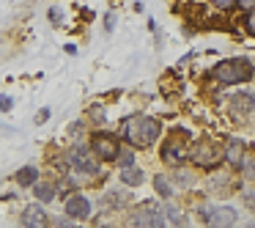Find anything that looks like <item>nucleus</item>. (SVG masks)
<instances>
[{"label": "nucleus", "instance_id": "4468645a", "mask_svg": "<svg viewBox=\"0 0 255 228\" xmlns=\"http://www.w3.org/2000/svg\"><path fill=\"white\" fill-rule=\"evenodd\" d=\"M228 113L233 118H250L255 113V94L253 91H236V94L228 96Z\"/></svg>", "mask_w": 255, "mask_h": 228}, {"label": "nucleus", "instance_id": "9b49d317", "mask_svg": "<svg viewBox=\"0 0 255 228\" xmlns=\"http://www.w3.org/2000/svg\"><path fill=\"white\" fill-rule=\"evenodd\" d=\"M239 223H242V215H239L236 206H231V204H217V201H214V206H211V215H209V220H206V226L233 228V226H239Z\"/></svg>", "mask_w": 255, "mask_h": 228}, {"label": "nucleus", "instance_id": "f3484780", "mask_svg": "<svg viewBox=\"0 0 255 228\" xmlns=\"http://www.w3.org/2000/svg\"><path fill=\"white\" fill-rule=\"evenodd\" d=\"M170 173H173V179H176V184H178L181 193H192V190L198 187V182H200L198 168H195L192 162H181V165L170 168Z\"/></svg>", "mask_w": 255, "mask_h": 228}, {"label": "nucleus", "instance_id": "c85d7f7f", "mask_svg": "<svg viewBox=\"0 0 255 228\" xmlns=\"http://www.w3.org/2000/svg\"><path fill=\"white\" fill-rule=\"evenodd\" d=\"M244 30H247L250 36H255V6L250 8V11H244Z\"/></svg>", "mask_w": 255, "mask_h": 228}, {"label": "nucleus", "instance_id": "6ab92c4d", "mask_svg": "<svg viewBox=\"0 0 255 228\" xmlns=\"http://www.w3.org/2000/svg\"><path fill=\"white\" fill-rule=\"evenodd\" d=\"M162 209H165V220H167V226H189V215L181 209L178 198L162 201Z\"/></svg>", "mask_w": 255, "mask_h": 228}, {"label": "nucleus", "instance_id": "ddd939ff", "mask_svg": "<svg viewBox=\"0 0 255 228\" xmlns=\"http://www.w3.org/2000/svg\"><path fill=\"white\" fill-rule=\"evenodd\" d=\"M19 226H25V228H44V226H50L47 204L33 201V204L22 206V212H19Z\"/></svg>", "mask_w": 255, "mask_h": 228}, {"label": "nucleus", "instance_id": "f704fd0d", "mask_svg": "<svg viewBox=\"0 0 255 228\" xmlns=\"http://www.w3.org/2000/svg\"><path fill=\"white\" fill-rule=\"evenodd\" d=\"M253 184H255V179H253Z\"/></svg>", "mask_w": 255, "mask_h": 228}, {"label": "nucleus", "instance_id": "f03ea898", "mask_svg": "<svg viewBox=\"0 0 255 228\" xmlns=\"http://www.w3.org/2000/svg\"><path fill=\"white\" fill-rule=\"evenodd\" d=\"M63 160H66V168L69 171H77L83 176H88L96 187L107 182V165L94 154V149L88 146V140H72L69 146L61 149Z\"/></svg>", "mask_w": 255, "mask_h": 228}, {"label": "nucleus", "instance_id": "473e14b6", "mask_svg": "<svg viewBox=\"0 0 255 228\" xmlns=\"http://www.w3.org/2000/svg\"><path fill=\"white\" fill-rule=\"evenodd\" d=\"M253 6H255V0H236V8H242V11H250Z\"/></svg>", "mask_w": 255, "mask_h": 228}, {"label": "nucleus", "instance_id": "72a5a7b5", "mask_svg": "<svg viewBox=\"0 0 255 228\" xmlns=\"http://www.w3.org/2000/svg\"><path fill=\"white\" fill-rule=\"evenodd\" d=\"M63 50H66L69 55H77V44H66V47H63Z\"/></svg>", "mask_w": 255, "mask_h": 228}, {"label": "nucleus", "instance_id": "a878e982", "mask_svg": "<svg viewBox=\"0 0 255 228\" xmlns=\"http://www.w3.org/2000/svg\"><path fill=\"white\" fill-rule=\"evenodd\" d=\"M102 28H105V33H107V36L116 33V28H118V11H116V8H110V11H107L105 17H102Z\"/></svg>", "mask_w": 255, "mask_h": 228}, {"label": "nucleus", "instance_id": "2eb2a0df", "mask_svg": "<svg viewBox=\"0 0 255 228\" xmlns=\"http://www.w3.org/2000/svg\"><path fill=\"white\" fill-rule=\"evenodd\" d=\"M28 193L33 195V201H41V204H47V206L55 204V201L61 198V193H58V176H44V173H41L39 182H36Z\"/></svg>", "mask_w": 255, "mask_h": 228}, {"label": "nucleus", "instance_id": "39448f33", "mask_svg": "<svg viewBox=\"0 0 255 228\" xmlns=\"http://www.w3.org/2000/svg\"><path fill=\"white\" fill-rule=\"evenodd\" d=\"M124 226H134V228H165V209L162 201H137L127 209L124 215Z\"/></svg>", "mask_w": 255, "mask_h": 228}, {"label": "nucleus", "instance_id": "423d86ee", "mask_svg": "<svg viewBox=\"0 0 255 228\" xmlns=\"http://www.w3.org/2000/svg\"><path fill=\"white\" fill-rule=\"evenodd\" d=\"M189 162H192L198 171H211V168L222 165V162H225L222 140H214V138H209V135L192 138V146H189Z\"/></svg>", "mask_w": 255, "mask_h": 228}, {"label": "nucleus", "instance_id": "4be33fe9", "mask_svg": "<svg viewBox=\"0 0 255 228\" xmlns=\"http://www.w3.org/2000/svg\"><path fill=\"white\" fill-rule=\"evenodd\" d=\"M236 173H239L242 182H253V179H255V146H247V151H244V157H242V162H239Z\"/></svg>", "mask_w": 255, "mask_h": 228}, {"label": "nucleus", "instance_id": "bb28decb", "mask_svg": "<svg viewBox=\"0 0 255 228\" xmlns=\"http://www.w3.org/2000/svg\"><path fill=\"white\" fill-rule=\"evenodd\" d=\"M47 19H50L52 28H61V25L66 22V14H63L61 6H50V11H47Z\"/></svg>", "mask_w": 255, "mask_h": 228}, {"label": "nucleus", "instance_id": "393cba45", "mask_svg": "<svg viewBox=\"0 0 255 228\" xmlns=\"http://www.w3.org/2000/svg\"><path fill=\"white\" fill-rule=\"evenodd\" d=\"M239 198H242V206L247 212H255V184L253 182L239 184Z\"/></svg>", "mask_w": 255, "mask_h": 228}, {"label": "nucleus", "instance_id": "6e6552de", "mask_svg": "<svg viewBox=\"0 0 255 228\" xmlns=\"http://www.w3.org/2000/svg\"><path fill=\"white\" fill-rule=\"evenodd\" d=\"M61 209H63V215H69L74 223H91V217H94V212H96V201L91 198L85 190H72V193H66L61 198Z\"/></svg>", "mask_w": 255, "mask_h": 228}, {"label": "nucleus", "instance_id": "f257e3e1", "mask_svg": "<svg viewBox=\"0 0 255 228\" xmlns=\"http://www.w3.org/2000/svg\"><path fill=\"white\" fill-rule=\"evenodd\" d=\"M162 132H165L162 121L156 116H148V113H129L118 124V138L124 143L134 146L137 151H148L151 146H156L162 140Z\"/></svg>", "mask_w": 255, "mask_h": 228}, {"label": "nucleus", "instance_id": "9d476101", "mask_svg": "<svg viewBox=\"0 0 255 228\" xmlns=\"http://www.w3.org/2000/svg\"><path fill=\"white\" fill-rule=\"evenodd\" d=\"M134 204V193L124 184L118 187H102L99 198H96V206L99 209H107V212H116V215H127V209Z\"/></svg>", "mask_w": 255, "mask_h": 228}, {"label": "nucleus", "instance_id": "f8f14e48", "mask_svg": "<svg viewBox=\"0 0 255 228\" xmlns=\"http://www.w3.org/2000/svg\"><path fill=\"white\" fill-rule=\"evenodd\" d=\"M151 187H154V193L159 201H170V198H181L184 195L181 190H178L176 179H173L170 168H167V171H156L154 176H151Z\"/></svg>", "mask_w": 255, "mask_h": 228}, {"label": "nucleus", "instance_id": "7ed1b4c3", "mask_svg": "<svg viewBox=\"0 0 255 228\" xmlns=\"http://www.w3.org/2000/svg\"><path fill=\"white\" fill-rule=\"evenodd\" d=\"M195 135L187 127H173L159 143V162L165 168H176L181 162H189V146Z\"/></svg>", "mask_w": 255, "mask_h": 228}, {"label": "nucleus", "instance_id": "20e7f679", "mask_svg": "<svg viewBox=\"0 0 255 228\" xmlns=\"http://www.w3.org/2000/svg\"><path fill=\"white\" fill-rule=\"evenodd\" d=\"M217 85H247L255 80V63L250 58H225L211 69Z\"/></svg>", "mask_w": 255, "mask_h": 228}, {"label": "nucleus", "instance_id": "c756f323", "mask_svg": "<svg viewBox=\"0 0 255 228\" xmlns=\"http://www.w3.org/2000/svg\"><path fill=\"white\" fill-rule=\"evenodd\" d=\"M209 3H211L214 8H220V11H225V14L236 8V0H209Z\"/></svg>", "mask_w": 255, "mask_h": 228}, {"label": "nucleus", "instance_id": "5701e85b", "mask_svg": "<svg viewBox=\"0 0 255 228\" xmlns=\"http://www.w3.org/2000/svg\"><path fill=\"white\" fill-rule=\"evenodd\" d=\"M91 135V124L85 121V118H80V121H72L66 127V140L72 143V140H88Z\"/></svg>", "mask_w": 255, "mask_h": 228}, {"label": "nucleus", "instance_id": "7c9ffc66", "mask_svg": "<svg viewBox=\"0 0 255 228\" xmlns=\"http://www.w3.org/2000/svg\"><path fill=\"white\" fill-rule=\"evenodd\" d=\"M50 116H52V113H50V107H41V110L33 116V124H39V127H41V124H47V121H50Z\"/></svg>", "mask_w": 255, "mask_h": 228}, {"label": "nucleus", "instance_id": "aec40b11", "mask_svg": "<svg viewBox=\"0 0 255 228\" xmlns=\"http://www.w3.org/2000/svg\"><path fill=\"white\" fill-rule=\"evenodd\" d=\"M85 121L91 124V129L107 127V105L105 102H91V105L85 107Z\"/></svg>", "mask_w": 255, "mask_h": 228}, {"label": "nucleus", "instance_id": "dca6fc26", "mask_svg": "<svg viewBox=\"0 0 255 228\" xmlns=\"http://www.w3.org/2000/svg\"><path fill=\"white\" fill-rule=\"evenodd\" d=\"M116 171H118V184H124L129 190H140L148 182V173H145V168L140 162H132L127 168H116Z\"/></svg>", "mask_w": 255, "mask_h": 228}, {"label": "nucleus", "instance_id": "1a4fd4ad", "mask_svg": "<svg viewBox=\"0 0 255 228\" xmlns=\"http://www.w3.org/2000/svg\"><path fill=\"white\" fill-rule=\"evenodd\" d=\"M124 140L118 138V132H110L107 127H99V129H91L88 135V146L94 149V154L99 157L105 165H113L116 162V154L121 149Z\"/></svg>", "mask_w": 255, "mask_h": 228}, {"label": "nucleus", "instance_id": "a211bd4d", "mask_svg": "<svg viewBox=\"0 0 255 228\" xmlns=\"http://www.w3.org/2000/svg\"><path fill=\"white\" fill-rule=\"evenodd\" d=\"M222 149H225V165H231L233 171H236L239 162H242V157H244V151H247V143L233 135V138L222 140Z\"/></svg>", "mask_w": 255, "mask_h": 228}, {"label": "nucleus", "instance_id": "b1692460", "mask_svg": "<svg viewBox=\"0 0 255 228\" xmlns=\"http://www.w3.org/2000/svg\"><path fill=\"white\" fill-rule=\"evenodd\" d=\"M137 154H140V151L134 149V146L121 143V149H118V154H116L113 168H127V165H132V162H137Z\"/></svg>", "mask_w": 255, "mask_h": 228}, {"label": "nucleus", "instance_id": "412c9836", "mask_svg": "<svg viewBox=\"0 0 255 228\" xmlns=\"http://www.w3.org/2000/svg\"><path fill=\"white\" fill-rule=\"evenodd\" d=\"M39 176H41V168L25 165V168H19V171L14 173V184H17L19 190H30L36 182H39Z\"/></svg>", "mask_w": 255, "mask_h": 228}, {"label": "nucleus", "instance_id": "cd10ccee", "mask_svg": "<svg viewBox=\"0 0 255 228\" xmlns=\"http://www.w3.org/2000/svg\"><path fill=\"white\" fill-rule=\"evenodd\" d=\"M50 226H55V228H72V226H77V223H74L69 215H63V212H61V215H52V212H50Z\"/></svg>", "mask_w": 255, "mask_h": 228}, {"label": "nucleus", "instance_id": "0eeeda50", "mask_svg": "<svg viewBox=\"0 0 255 228\" xmlns=\"http://www.w3.org/2000/svg\"><path fill=\"white\" fill-rule=\"evenodd\" d=\"M239 184H242V179H239V173L231 165L228 168L217 165L211 171H206V190H209V198L214 201L231 198L233 193H239Z\"/></svg>", "mask_w": 255, "mask_h": 228}, {"label": "nucleus", "instance_id": "2f4dec72", "mask_svg": "<svg viewBox=\"0 0 255 228\" xmlns=\"http://www.w3.org/2000/svg\"><path fill=\"white\" fill-rule=\"evenodd\" d=\"M14 107V99L8 94H0V113H8Z\"/></svg>", "mask_w": 255, "mask_h": 228}]
</instances>
